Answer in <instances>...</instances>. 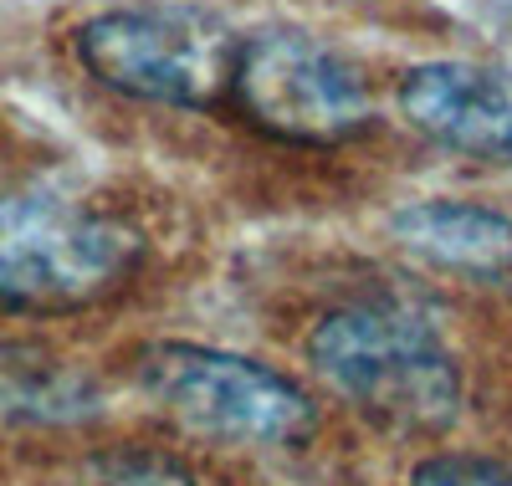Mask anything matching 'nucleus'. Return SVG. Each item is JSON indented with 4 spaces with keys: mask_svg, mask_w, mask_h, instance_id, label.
<instances>
[{
    "mask_svg": "<svg viewBox=\"0 0 512 486\" xmlns=\"http://www.w3.org/2000/svg\"><path fill=\"white\" fill-rule=\"evenodd\" d=\"M144 236L118 215L0 190V313L47 318L113 297L139 272Z\"/></svg>",
    "mask_w": 512,
    "mask_h": 486,
    "instance_id": "nucleus-2",
    "label": "nucleus"
},
{
    "mask_svg": "<svg viewBox=\"0 0 512 486\" xmlns=\"http://www.w3.org/2000/svg\"><path fill=\"white\" fill-rule=\"evenodd\" d=\"M390 231L405 251H415L441 272L472 277V282L512 277V220L502 210L472 200H415L395 210Z\"/></svg>",
    "mask_w": 512,
    "mask_h": 486,
    "instance_id": "nucleus-7",
    "label": "nucleus"
},
{
    "mask_svg": "<svg viewBox=\"0 0 512 486\" xmlns=\"http://www.w3.org/2000/svg\"><path fill=\"white\" fill-rule=\"evenodd\" d=\"M236 31L200 6H118L82 21L72 36L77 62L118 98L164 108H210L231 93Z\"/></svg>",
    "mask_w": 512,
    "mask_h": 486,
    "instance_id": "nucleus-3",
    "label": "nucleus"
},
{
    "mask_svg": "<svg viewBox=\"0 0 512 486\" xmlns=\"http://www.w3.org/2000/svg\"><path fill=\"white\" fill-rule=\"evenodd\" d=\"M144 394L185 430L226 440V446H297L318 425L313 394L246 359V353L205 343H154L139 353Z\"/></svg>",
    "mask_w": 512,
    "mask_h": 486,
    "instance_id": "nucleus-4",
    "label": "nucleus"
},
{
    "mask_svg": "<svg viewBox=\"0 0 512 486\" xmlns=\"http://www.w3.org/2000/svg\"><path fill=\"white\" fill-rule=\"evenodd\" d=\"M410 486H512V466L492 456H425Z\"/></svg>",
    "mask_w": 512,
    "mask_h": 486,
    "instance_id": "nucleus-9",
    "label": "nucleus"
},
{
    "mask_svg": "<svg viewBox=\"0 0 512 486\" xmlns=\"http://www.w3.org/2000/svg\"><path fill=\"white\" fill-rule=\"evenodd\" d=\"M308 364L384 430L436 435L461 415V364L410 302L374 297L323 313L308 333Z\"/></svg>",
    "mask_w": 512,
    "mask_h": 486,
    "instance_id": "nucleus-1",
    "label": "nucleus"
},
{
    "mask_svg": "<svg viewBox=\"0 0 512 486\" xmlns=\"http://www.w3.org/2000/svg\"><path fill=\"white\" fill-rule=\"evenodd\" d=\"M231 93L241 113L282 144H344L374 118L354 62L308 31H256L236 47Z\"/></svg>",
    "mask_w": 512,
    "mask_h": 486,
    "instance_id": "nucleus-5",
    "label": "nucleus"
},
{
    "mask_svg": "<svg viewBox=\"0 0 512 486\" xmlns=\"http://www.w3.org/2000/svg\"><path fill=\"white\" fill-rule=\"evenodd\" d=\"M400 113L431 144L512 164V77L477 62H420L400 77Z\"/></svg>",
    "mask_w": 512,
    "mask_h": 486,
    "instance_id": "nucleus-6",
    "label": "nucleus"
},
{
    "mask_svg": "<svg viewBox=\"0 0 512 486\" xmlns=\"http://www.w3.org/2000/svg\"><path fill=\"white\" fill-rule=\"evenodd\" d=\"M77 379L52 369L47 359L31 364H6L0 359V410H21L31 420H62L77 415Z\"/></svg>",
    "mask_w": 512,
    "mask_h": 486,
    "instance_id": "nucleus-8",
    "label": "nucleus"
},
{
    "mask_svg": "<svg viewBox=\"0 0 512 486\" xmlns=\"http://www.w3.org/2000/svg\"><path fill=\"white\" fill-rule=\"evenodd\" d=\"M103 486H200V476L175 456H123L103 471Z\"/></svg>",
    "mask_w": 512,
    "mask_h": 486,
    "instance_id": "nucleus-10",
    "label": "nucleus"
}]
</instances>
